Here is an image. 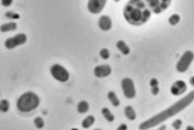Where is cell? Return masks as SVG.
I'll return each mask as SVG.
<instances>
[{
    "label": "cell",
    "instance_id": "6da1fadb",
    "mask_svg": "<svg viewBox=\"0 0 194 130\" xmlns=\"http://www.w3.org/2000/svg\"><path fill=\"white\" fill-rule=\"evenodd\" d=\"M194 100V91H193L169 108L144 122L139 126V129H147L157 126L186 108Z\"/></svg>",
    "mask_w": 194,
    "mask_h": 130
},
{
    "label": "cell",
    "instance_id": "7a4b0ae2",
    "mask_svg": "<svg viewBox=\"0 0 194 130\" xmlns=\"http://www.w3.org/2000/svg\"><path fill=\"white\" fill-rule=\"evenodd\" d=\"M123 15L129 24L138 26L148 22L151 12L143 0H130L124 8Z\"/></svg>",
    "mask_w": 194,
    "mask_h": 130
},
{
    "label": "cell",
    "instance_id": "3957f363",
    "mask_svg": "<svg viewBox=\"0 0 194 130\" xmlns=\"http://www.w3.org/2000/svg\"><path fill=\"white\" fill-rule=\"evenodd\" d=\"M40 100L38 97L33 92L24 93L18 100L17 107L21 112H28L35 109L38 106Z\"/></svg>",
    "mask_w": 194,
    "mask_h": 130
},
{
    "label": "cell",
    "instance_id": "277c9868",
    "mask_svg": "<svg viewBox=\"0 0 194 130\" xmlns=\"http://www.w3.org/2000/svg\"><path fill=\"white\" fill-rule=\"evenodd\" d=\"M145 3L153 12L160 13L167 8L171 0H145Z\"/></svg>",
    "mask_w": 194,
    "mask_h": 130
},
{
    "label": "cell",
    "instance_id": "5b68a950",
    "mask_svg": "<svg viewBox=\"0 0 194 130\" xmlns=\"http://www.w3.org/2000/svg\"><path fill=\"white\" fill-rule=\"evenodd\" d=\"M194 58L193 53L191 51L185 52L177 63L176 68L180 73H184L187 70Z\"/></svg>",
    "mask_w": 194,
    "mask_h": 130
},
{
    "label": "cell",
    "instance_id": "8992f818",
    "mask_svg": "<svg viewBox=\"0 0 194 130\" xmlns=\"http://www.w3.org/2000/svg\"><path fill=\"white\" fill-rule=\"evenodd\" d=\"M50 71L53 77L61 82H65L69 78V74L68 71L60 65H53L51 67Z\"/></svg>",
    "mask_w": 194,
    "mask_h": 130
},
{
    "label": "cell",
    "instance_id": "52a82bcc",
    "mask_svg": "<svg viewBox=\"0 0 194 130\" xmlns=\"http://www.w3.org/2000/svg\"><path fill=\"white\" fill-rule=\"evenodd\" d=\"M26 35L23 33H20L13 37L9 38L5 41L4 44L8 49H12L24 44L26 41Z\"/></svg>",
    "mask_w": 194,
    "mask_h": 130
},
{
    "label": "cell",
    "instance_id": "ba28073f",
    "mask_svg": "<svg viewBox=\"0 0 194 130\" xmlns=\"http://www.w3.org/2000/svg\"><path fill=\"white\" fill-rule=\"evenodd\" d=\"M121 86L125 96L128 99H132L135 95L134 83L131 79L125 78L122 80Z\"/></svg>",
    "mask_w": 194,
    "mask_h": 130
},
{
    "label": "cell",
    "instance_id": "9c48e42d",
    "mask_svg": "<svg viewBox=\"0 0 194 130\" xmlns=\"http://www.w3.org/2000/svg\"><path fill=\"white\" fill-rule=\"evenodd\" d=\"M107 0H89L88 9L92 14L99 13L102 10Z\"/></svg>",
    "mask_w": 194,
    "mask_h": 130
},
{
    "label": "cell",
    "instance_id": "30bf717a",
    "mask_svg": "<svg viewBox=\"0 0 194 130\" xmlns=\"http://www.w3.org/2000/svg\"><path fill=\"white\" fill-rule=\"evenodd\" d=\"M187 89L186 84L183 80H179L175 82L171 88V92L172 94L178 96L183 94Z\"/></svg>",
    "mask_w": 194,
    "mask_h": 130
},
{
    "label": "cell",
    "instance_id": "8fae6325",
    "mask_svg": "<svg viewBox=\"0 0 194 130\" xmlns=\"http://www.w3.org/2000/svg\"><path fill=\"white\" fill-rule=\"evenodd\" d=\"M111 71V67L108 65H101L97 66L94 68V73L97 77H104L109 75Z\"/></svg>",
    "mask_w": 194,
    "mask_h": 130
},
{
    "label": "cell",
    "instance_id": "7c38bea8",
    "mask_svg": "<svg viewBox=\"0 0 194 130\" xmlns=\"http://www.w3.org/2000/svg\"><path fill=\"white\" fill-rule=\"evenodd\" d=\"M98 25L101 30L107 31L111 29L112 26V21L111 18L106 15L101 16L98 21Z\"/></svg>",
    "mask_w": 194,
    "mask_h": 130
},
{
    "label": "cell",
    "instance_id": "4fadbf2b",
    "mask_svg": "<svg viewBox=\"0 0 194 130\" xmlns=\"http://www.w3.org/2000/svg\"><path fill=\"white\" fill-rule=\"evenodd\" d=\"M17 25L15 22H10L2 25L1 27V30L2 32H6L13 31L17 29Z\"/></svg>",
    "mask_w": 194,
    "mask_h": 130
},
{
    "label": "cell",
    "instance_id": "5bb4252c",
    "mask_svg": "<svg viewBox=\"0 0 194 130\" xmlns=\"http://www.w3.org/2000/svg\"><path fill=\"white\" fill-rule=\"evenodd\" d=\"M117 46L118 49L124 55H127L130 53L129 48L122 40L118 41L117 43Z\"/></svg>",
    "mask_w": 194,
    "mask_h": 130
},
{
    "label": "cell",
    "instance_id": "9a60e30c",
    "mask_svg": "<svg viewBox=\"0 0 194 130\" xmlns=\"http://www.w3.org/2000/svg\"><path fill=\"white\" fill-rule=\"evenodd\" d=\"M125 115L129 120H133L136 119L135 112L131 106H127L125 108Z\"/></svg>",
    "mask_w": 194,
    "mask_h": 130
},
{
    "label": "cell",
    "instance_id": "2e32d148",
    "mask_svg": "<svg viewBox=\"0 0 194 130\" xmlns=\"http://www.w3.org/2000/svg\"><path fill=\"white\" fill-rule=\"evenodd\" d=\"M108 98L111 103H112L113 106L117 107L119 106L120 104V102L119 100L117 98L116 95L114 92L111 91L108 94Z\"/></svg>",
    "mask_w": 194,
    "mask_h": 130
},
{
    "label": "cell",
    "instance_id": "e0dca14e",
    "mask_svg": "<svg viewBox=\"0 0 194 130\" xmlns=\"http://www.w3.org/2000/svg\"><path fill=\"white\" fill-rule=\"evenodd\" d=\"M94 121L95 119L94 117L92 115L88 116L83 121L82 125L84 128H88L93 125Z\"/></svg>",
    "mask_w": 194,
    "mask_h": 130
},
{
    "label": "cell",
    "instance_id": "ac0fdd59",
    "mask_svg": "<svg viewBox=\"0 0 194 130\" xmlns=\"http://www.w3.org/2000/svg\"><path fill=\"white\" fill-rule=\"evenodd\" d=\"M77 109L80 113H86L88 110L89 105L86 101H81L78 104Z\"/></svg>",
    "mask_w": 194,
    "mask_h": 130
},
{
    "label": "cell",
    "instance_id": "d6986e66",
    "mask_svg": "<svg viewBox=\"0 0 194 130\" xmlns=\"http://www.w3.org/2000/svg\"><path fill=\"white\" fill-rule=\"evenodd\" d=\"M101 113L108 121L111 122L114 120L115 119L114 115L111 113L108 108H102L101 110Z\"/></svg>",
    "mask_w": 194,
    "mask_h": 130
},
{
    "label": "cell",
    "instance_id": "ffe728a7",
    "mask_svg": "<svg viewBox=\"0 0 194 130\" xmlns=\"http://www.w3.org/2000/svg\"><path fill=\"white\" fill-rule=\"evenodd\" d=\"M9 103L7 100H1L0 104V109L3 112H7L9 108Z\"/></svg>",
    "mask_w": 194,
    "mask_h": 130
},
{
    "label": "cell",
    "instance_id": "44dd1931",
    "mask_svg": "<svg viewBox=\"0 0 194 130\" xmlns=\"http://www.w3.org/2000/svg\"><path fill=\"white\" fill-rule=\"evenodd\" d=\"M180 17L177 14L172 15L169 19V22L171 25L174 26L179 22Z\"/></svg>",
    "mask_w": 194,
    "mask_h": 130
},
{
    "label": "cell",
    "instance_id": "7402d4cb",
    "mask_svg": "<svg viewBox=\"0 0 194 130\" xmlns=\"http://www.w3.org/2000/svg\"><path fill=\"white\" fill-rule=\"evenodd\" d=\"M34 124L37 128H42L44 125V122L42 118L37 117L34 120Z\"/></svg>",
    "mask_w": 194,
    "mask_h": 130
},
{
    "label": "cell",
    "instance_id": "603a6c76",
    "mask_svg": "<svg viewBox=\"0 0 194 130\" xmlns=\"http://www.w3.org/2000/svg\"><path fill=\"white\" fill-rule=\"evenodd\" d=\"M5 15L6 17L11 19L17 20L19 19L20 18V16L19 14L11 11L7 12Z\"/></svg>",
    "mask_w": 194,
    "mask_h": 130
},
{
    "label": "cell",
    "instance_id": "cb8c5ba5",
    "mask_svg": "<svg viewBox=\"0 0 194 130\" xmlns=\"http://www.w3.org/2000/svg\"><path fill=\"white\" fill-rule=\"evenodd\" d=\"M100 55L102 59L106 60L109 57L110 53L108 49L104 48V49H103L100 51Z\"/></svg>",
    "mask_w": 194,
    "mask_h": 130
},
{
    "label": "cell",
    "instance_id": "d4e9b609",
    "mask_svg": "<svg viewBox=\"0 0 194 130\" xmlns=\"http://www.w3.org/2000/svg\"><path fill=\"white\" fill-rule=\"evenodd\" d=\"M182 125V121L179 119L175 120L172 124V126L175 129H179L181 127Z\"/></svg>",
    "mask_w": 194,
    "mask_h": 130
},
{
    "label": "cell",
    "instance_id": "484cf974",
    "mask_svg": "<svg viewBox=\"0 0 194 130\" xmlns=\"http://www.w3.org/2000/svg\"><path fill=\"white\" fill-rule=\"evenodd\" d=\"M13 0H2L1 3L2 5L5 7L10 6L12 3Z\"/></svg>",
    "mask_w": 194,
    "mask_h": 130
},
{
    "label": "cell",
    "instance_id": "4316f807",
    "mask_svg": "<svg viewBox=\"0 0 194 130\" xmlns=\"http://www.w3.org/2000/svg\"><path fill=\"white\" fill-rule=\"evenodd\" d=\"M159 92V88L158 86H155V87H152L151 89V92L153 95H156L158 94Z\"/></svg>",
    "mask_w": 194,
    "mask_h": 130
},
{
    "label": "cell",
    "instance_id": "83f0119b",
    "mask_svg": "<svg viewBox=\"0 0 194 130\" xmlns=\"http://www.w3.org/2000/svg\"><path fill=\"white\" fill-rule=\"evenodd\" d=\"M158 80H157V79L155 78L152 79L151 80V81H150V84L151 87L158 86Z\"/></svg>",
    "mask_w": 194,
    "mask_h": 130
},
{
    "label": "cell",
    "instance_id": "f1b7e54d",
    "mask_svg": "<svg viewBox=\"0 0 194 130\" xmlns=\"http://www.w3.org/2000/svg\"><path fill=\"white\" fill-rule=\"evenodd\" d=\"M127 129V126L125 124H123L118 127L117 129L119 130H125Z\"/></svg>",
    "mask_w": 194,
    "mask_h": 130
},
{
    "label": "cell",
    "instance_id": "f546056e",
    "mask_svg": "<svg viewBox=\"0 0 194 130\" xmlns=\"http://www.w3.org/2000/svg\"><path fill=\"white\" fill-rule=\"evenodd\" d=\"M190 84L194 87V76L192 77L190 79Z\"/></svg>",
    "mask_w": 194,
    "mask_h": 130
},
{
    "label": "cell",
    "instance_id": "4dcf8cb0",
    "mask_svg": "<svg viewBox=\"0 0 194 130\" xmlns=\"http://www.w3.org/2000/svg\"><path fill=\"white\" fill-rule=\"evenodd\" d=\"M187 129L189 130H194V128L193 127H192V126H189L187 127Z\"/></svg>",
    "mask_w": 194,
    "mask_h": 130
},
{
    "label": "cell",
    "instance_id": "1f68e13d",
    "mask_svg": "<svg viewBox=\"0 0 194 130\" xmlns=\"http://www.w3.org/2000/svg\"><path fill=\"white\" fill-rule=\"evenodd\" d=\"M166 126L165 125H163V126H162L159 129V130H164L165 129Z\"/></svg>",
    "mask_w": 194,
    "mask_h": 130
},
{
    "label": "cell",
    "instance_id": "d6a6232c",
    "mask_svg": "<svg viewBox=\"0 0 194 130\" xmlns=\"http://www.w3.org/2000/svg\"><path fill=\"white\" fill-rule=\"evenodd\" d=\"M119 1V0H115V1Z\"/></svg>",
    "mask_w": 194,
    "mask_h": 130
}]
</instances>
